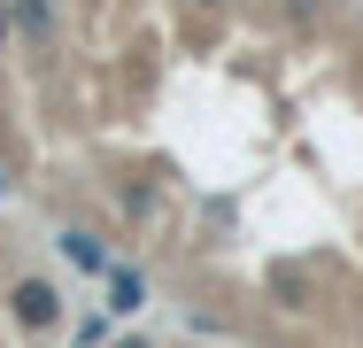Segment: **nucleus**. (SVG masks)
Returning <instances> with one entry per match:
<instances>
[{
    "instance_id": "6",
    "label": "nucleus",
    "mask_w": 363,
    "mask_h": 348,
    "mask_svg": "<svg viewBox=\"0 0 363 348\" xmlns=\"http://www.w3.org/2000/svg\"><path fill=\"white\" fill-rule=\"evenodd\" d=\"M124 348H147V341H124Z\"/></svg>"
},
{
    "instance_id": "2",
    "label": "nucleus",
    "mask_w": 363,
    "mask_h": 348,
    "mask_svg": "<svg viewBox=\"0 0 363 348\" xmlns=\"http://www.w3.org/2000/svg\"><path fill=\"white\" fill-rule=\"evenodd\" d=\"M62 248H70V263H85V271H101V278H108V248H101L93 232H70Z\"/></svg>"
},
{
    "instance_id": "4",
    "label": "nucleus",
    "mask_w": 363,
    "mask_h": 348,
    "mask_svg": "<svg viewBox=\"0 0 363 348\" xmlns=\"http://www.w3.org/2000/svg\"><path fill=\"white\" fill-rule=\"evenodd\" d=\"M16 16H23V39L39 47V39H47V8H39V0H16Z\"/></svg>"
},
{
    "instance_id": "5",
    "label": "nucleus",
    "mask_w": 363,
    "mask_h": 348,
    "mask_svg": "<svg viewBox=\"0 0 363 348\" xmlns=\"http://www.w3.org/2000/svg\"><path fill=\"white\" fill-rule=\"evenodd\" d=\"M0 31H8V0H0Z\"/></svg>"
},
{
    "instance_id": "3",
    "label": "nucleus",
    "mask_w": 363,
    "mask_h": 348,
    "mask_svg": "<svg viewBox=\"0 0 363 348\" xmlns=\"http://www.w3.org/2000/svg\"><path fill=\"white\" fill-rule=\"evenodd\" d=\"M108 310H140V278L124 263H108Z\"/></svg>"
},
{
    "instance_id": "1",
    "label": "nucleus",
    "mask_w": 363,
    "mask_h": 348,
    "mask_svg": "<svg viewBox=\"0 0 363 348\" xmlns=\"http://www.w3.org/2000/svg\"><path fill=\"white\" fill-rule=\"evenodd\" d=\"M55 317H62V294H55L47 278H16V325H23V333H47Z\"/></svg>"
}]
</instances>
